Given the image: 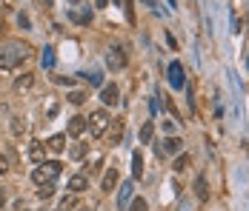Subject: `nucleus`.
<instances>
[{"label":"nucleus","mask_w":249,"mask_h":211,"mask_svg":"<svg viewBox=\"0 0 249 211\" xmlns=\"http://www.w3.org/2000/svg\"><path fill=\"white\" fill-rule=\"evenodd\" d=\"M115 186H118V168H109L106 174H103V191H115Z\"/></svg>","instance_id":"nucleus-9"},{"label":"nucleus","mask_w":249,"mask_h":211,"mask_svg":"<svg viewBox=\"0 0 249 211\" xmlns=\"http://www.w3.org/2000/svg\"><path fill=\"white\" fill-rule=\"evenodd\" d=\"M69 3H77V0H69Z\"/></svg>","instance_id":"nucleus-33"},{"label":"nucleus","mask_w":249,"mask_h":211,"mask_svg":"<svg viewBox=\"0 0 249 211\" xmlns=\"http://www.w3.org/2000/svg\"><path fill=\"white\" fill-rule=\"evenodd\" d=\"M52 194H54V183H46V186H40V191H37L40 200H46V197H52Z\"/></svg>","instance_id":"nucleus-21"},{"label":"nucleus","mask_w":249,"mask_h":211,"mask_svg":"<svg viewBox=\"0 0 249 211\" xmlns=\"http://www.w3.org/2000/svg\"><path fill=\"white\" fill-rule=\"evenodd\" d=\"M141 3H143V6H152V9L158 6V0H141Z\"/></svg>","instance_id":"nucleus-30"},{"label":"nucleus","mask_w":249,"mask_h":211,"mask_svg":"<svg viewBox=\"0 0 249 211\" xmlns=\"http://www.w3.org/2000/svg\"><path fill=\"white\" fill-rule=\"evenodd\" d=\"M86 186H89L86 174H75V177H69V188H72L75 194H80V191H86Z\"/></svg>","instance_id":"nucleus-10"},{"label":"nucleus","mask_w":249,"mask_h":211,"mask_svg":"<svg viewBox=\"0 0 249 211\" xmlns=\"http://www.w3.org/2000/svg\"><path fill=\"white\" fill-rule=\"evenodd\" d=\"M89 131H92V137H100L103 131H106V126H109V114L103 112V109H98V112H92V117H89Z\"/></svg>","instance_id":"nucleus-3"},{"label":"nucleus","mask_w":249,"mask_h":211,"mask_svg":"<svg viewBox=\"0 0 249 211\" xmlns=\"http://www.w3.org/2000/svg\"><path fill=\"white\" fill-rule=\"evenodd\" d=\"M3 206H6V194L0 191V209H3Z\"/></svg>","instance_id":"nucleus-31"},{"label":"nucleus","mask_w":249,"mask_h":211,"mask_svg":"<svg viewBox=\"0 0 249 211\" xmlns=\"http://www.w3.org/2000/svg\"><path fill=\"white\" fill-rule=\"evenodd\" d=\"M77 203H75V197H66L63 203H60V211H69V209H75Z\"/></svg>","instance_id":"nucleus-25"},{"label":"nucleus","mask_w":249,"mask_h":211,"mask_svg":"<svg viewBox=\"0 0 249 211\" xmlns=\"http://www.w3.org/2000/svg\"><path fill=\"white\" fill-rule=\"evenodd\" d=\"M195 194H198L200 200H206V197H209V188H206V177H203V174L195 180Z\"/></svg>","instance_id":"nucleus-16"},{"label":"nucleus","mask_w":249,"mask_h":211,"mask_svg":"<svg viewBox=\"0 0 249 211\" xmlns=\"http://www.w3.org/2000/svg\"><path fill=\"white\" fill-rule=\"evenodd\" d=\"M106 66H109V69H115V71L124 69V66H126L124 49H121V46H112V49H109V54H106Z\"/></svg>","instance_id":"nucleus-5"},{"label":"nucleus","mask_w":249,"mask_h":211,"mask_svg":"<svg viewBox=\"0 0 249 211\" xmlns=\"http://www.w3.org/2000/svg\"><path fill=\"white\" fill-rule=\"evenodd\" d=\"M132 188H135V183H132V180H129V183H121V188H118V206H121V209L129 203V197H132Z\"/></svg>","instance_id":"nucleus-8"},{"label":"nucleus","mask_w":249,"mask_h":211,"mask_svg":"<svg viewBox=\"0 0 249 211\" xmlns=\"http://www.w3.org/2000/svg\"><path fill=\"white\" fill-rule=\"evenodd\" d=\"M29 51H32V49L26 46V43H20V40H9V43H3V46H0V69L3 71L18 69L26 57H29Z\"/></svg>","instance_id":"nucleus-1"},{"label":"nucleus","mask_w":249,"mask_h":211,"mask_svg":"<svg viewBox=\"0 0 249 211\" xmlns=\"http://www.w3.org/2000/svg\"><path fill=\"white\" fill-rule=\"evenodd\" d=\"M60 168H63V165L57 163V160H52V163H40V168L32 171V180H35L37 186H46V183H52V180L60 174Z\"/></svg>","instance_id":"nucleus-2"},{"label":"nucleus","mask_w":249,"mask_h":211,"mask_svg":"<svg viewBox=\"0 0 249 211\" xmlns=\"http://www.w3.org/2000/svg\"><path fill=\"white\" fill-rule=\"evenodd\" d=\"M15 86H18V89H26V86H32V77H29V74H26V77H20V80H18V83H15Z\"/></svg>","instance_id":"nucleus-26"},{"label":"nucleus","mask_w":249,"mask_h":211,"mask_svg":"<svg viewBox=\"0 0 249 211\" xmlns=\"http://www.w3.org/2000/svg\"><path fill=\"white\" fill-rule=\"evenodd\" d=\"M115 3H118V0H115Z\"/></svg>","instance_id":"nucleus-34"},{"label":"nucleus","mask_w":249,"mask_h":211,"mask_svg":"<svg viewBox=\"0 0 249 211\" xmlns=\"http://www.w3.org/2000/svg\"><path fill=\"white\" fill-rule=\"evenodd\" d=\"M152 134H155V123L146 120V123L141 126V134H138V137H141V143H152Z\"/></svg>","instance_id":"nucleus-13"},{"label":"nucleus","mask_w":249,"mask_h":211,"mask_svg":"<svg viewBox=\"0 0 249 211\" xmlns=\"http://www.w3.org/2000/svg\"><path fill=\"white\" fill-rule=\"evenodd\" d=\"M132 177H143V157H141V151L132 154Z\"/></svg>","instance_id":"nucleus-12"},{"label":"nucleus","mask_w":249,"mask_h":211,"mask_svg":"<svg viewBox=\"0 0 249 211\" xmlns=\"http://www.w3.org/2000/svg\"><path fill=\"white\" fill-rule=\"evenodd\" d=\"M69 100H72L75 106H80V103L86 100V94H83V92H72V94H69Z\"/></svg>","instance_id":"nucleus-24"},{"label":"nucleus","mask_w":249,"mask_h":211,"mask_svg":"<svg viewBox=\"0 0 249 211\" xmlns=\"http://www.w3.org/2000/svg\"><path fill=\"white\" fill-rule=\"evenodd\" d=\"M69 154H72L75 160H80V157L86 154V143H77V146H75V148H72V151H69Z\"/></svg>","instance_id":"nucleus-22"},{"label":"nucleus","mask_w":249,"mask_h":211,"mask_svg":"<svg viewBox=\"0 0 249 211\" xmlns=\"http://www.w3.org/2000/svg\"><path fill=\"white\" fill-rule=\"evenodd\" d=\"M172 168H175V171H183V168H189V154H180V157L175 160Z\"/></svg>","instance_id":"nucleus-19"},{"label":"nucleus","mask_w":249,"mask_h":211,"mask_svg":"<svg viewBox=\"0 0 249 211\" xmlns=\"http://www.w3.org/2000/svg\"><path fill=\"white\" fill-rule=\"evenodd\" d=\"M18 23L23 26V29H29V17H26V15H20V17H18Z\"/></svg>","instance_id":"nucleus-28"},{"label":"nucleus","mask_w":249,"mask_h":211,"mask_svg":"<svg viewBox=\"0 0 249 211\" xmlns=\"http://www.w3.org/2000/svg\"><path fill=\"white\" fill-rule=\"evenodd\" d=\"M169 86L172 89H183L186 86V71H183V63L180 60L169 63Z\"/></svg>","instance_id":"nucleus-4"},{"label":"nucleus","mask_w":249,"mask_h":211,"mask_svg":"<svg viewBox=\"0 0 249 211\" xmlns=\"http://www.w3.org/2000/svg\"><path fill=\"white\" fill-rule=\"evenodd\" d=\"M106 3H109V0H98V9H106Z\"/></svg>","instance_id":"nucleus-32"},{"label":"nucleus","mask_w":249,"mask_h":211,"mask_svg":"<svg viewBox=\"0 0 249 211\" xmlns=\"http://www.w3.org/2000/svg\"><path fill=\"white\" fill-rule=\"evenodd\" d=\"M121 137H124V123H121V120H115V126H112V140L118 143Z\"/></svg>","instance_id":"nucleus-20"},{"label":"nucleus","mask_w":249,"mask_h":211,"mask_svg":"<svg viewBox=\"0 0 249 211\" xmlns=\"http://www.w3.org/2000/svg\"><path fill=\"white\" fill-rule=\"evenodd\" d=\"M12 211H26V203H23V200H20V203H15V209H12Z\"/></svg>","instance_id":"nucleus-29"},{"label":"nucleus","mask_w":249,"mask_h":211,"mask_svg":"<svg viewBox=\"0 0 249 211\" xmlns=\"http://www.w3.org/2000/svg\"><path fill=\"white\" fill-rule=\"evenodd\" d=\"M12 129H15V134H20V131H23V126H20V120H18V117L12 120Z\"/></svg>","instance_id":"nucleus-27"},{"label":"nucleus","mask_w":249,"mask_h":211,"mask_svg":"<svg viewBox=\"0 0 249 211\" xmlns=\"http://www.w3.org/2000/svg\"><path fill=\"white\" fill-rule=\"evenodd\" d=\"M129 211H146V200H143V197H138V200L132 203V209H129Z\"/></svg>","instance_id":"nucleus-23"},{"label":"nucleus","mask_w":249,"mask_h":211,"mask_svg":"<svg viewBox=\"0 0 249 211\" xmlns=\"http://www.w3.org/2000/svg\"><path fill=\"white\" fill-rule=\"evenodd\" d=\"M83 131H86V117H69V134L80 137Z\"/></svg>","instance_id":"nucleus-7"},{"label":"nucleus","mask_w":249,"mask_h":211,"mask_svg":"<svg viewBox=\"0 0 249 211\" xmlns=\"http://www.w3.org/2000/svg\"><path fill=\"white\" fill-rule=\"evenodd\" d=\"M29 157H32L35 163H43V157H46V151H43V146H40V143H35V146H32V151H29Z\"/></svg>","instance_id":"nucleus-17"},{"label":"nucleus","mask_w":249,"mask_h":211,"mask_svg":"<svg viewBox=\"0 0 249 211\" xmlns=\"http://www.w3.org/2000/svg\"><path fill=\"white\" fill-rule=\"evenodd\" d=\"M100 100L106 103V106H118V86L115 83H109V86H103V92H100Z\"/></svg>","instance_id":"nucleus-6"},{"label":"nucleus","mask_w":249,"mask_h":211,"mask_svg":"<svg viewBox=\"0 0 249 211\" xmlns=\"http://www.w3.org/2000/svg\"><path fill=\"white\" fill-rule=\"evenodd\" d=\"M49 148L60 154V151L66 148V134H54V137H49Z\"/></svg>","instance_id":"nucleus-14"},{"label":"nucleus","mask_w":249,"mask_h":211,"mask_svg":"<svg viewBox=\"0 0 249 211\" xmlns=\"http://www.w3.org/2000/svg\"><path fill=\"white\" fill-rule=\"evenodd\" d=\"M83 77L92 83V86H100L103 83V77H100V71H83Z\"/></svg>","instance_id":"nucleus-18"},{"label":"nucleus","mask_w":249,"mask_h":211,"mask_svg":"<svg viewBox=\"0 0 249 211\" xmlns=\"http://www.w3.org/2000/svg\"><path fill=\"white\" fill-rule=\"evenodd\" d=\"M180 146H183V143L178 140V137H169V140H163L160 151H163V154H178V151H180Z\"/></svg>","instance_id":"nucleus-11"},{"label":"nucleus","mask_w":249,"mask_h":211,"mask_svg":"<svg viewBox=\"0 0 249 211\" xmlns=\"http://www.w3.org/2000/svg\"><path fill=\"white\" fill-rule=\"evenodd\" d=\"M40 66H43V69H52V66H54V49H43V54H40Z\"/></svg>","instance_id":"nucleus-15"}]
</instances>
